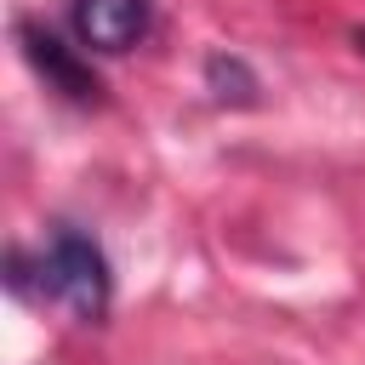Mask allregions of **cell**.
<instances>
[{
    "label": "cell",
    "instance_id": "cell-3",
    "mask_svg": "<svg viewBox=\"0 0 365 365\" xmlns=\"http://www.w3.org/2000/svg\"><path fill=\"white\" fill-rule=\"evenodd\" d=\"M68 23L80 34L86 51H131L148 23H154V0H68Z\"/></svg>",
    "mask_w": 365,
    "mask_h": 365
},
{
    "label": "cell",
    "instance_id": "cell-1",
    "mask_svg": "<svg viewBox=\"0 0 365 365\" xmlns=\"http://www.w3.org/2000/svg\"><path fill=\"white\" fill-rule=\"evenodd\" d=\"M11 291L17 297H46V302L68 308L74 319L97 325L114 302V274H108L103 245L80 222H51V234L34 257L11 251Z\"/></svg>",
    "mask_w": 365,
    "mask_h": 365
},
{
    "label": "cell",
    "instance_id": "cell-2",
    "mask_svg": "<svg viewBox=\"0 0 365 365\" xmlns=\"http://www.w3.org/2000/svg\"><path fill=\"white\" fill-rule=\"evenodd\" d=\"M17 40H23V57L40 68V80H46L51 91H63L68 103H97V97H103L91 63H86L74 46H63V34H51L46 23L23 17V23H17Z\"/></svg>",
    "mask_w": 365,
    "mask_h": 365
},
{
    "label": "cell",
    "instance_id": "cell-4",
    "mask_svg": "<svg viewBox=\"0 0 365 365\" xmlns=\"http://www.w3.org/2000/svg\"><path fill=\"white\" fill-rule=\"evenodd\" d=\"M205 86H211L217 103H257V74L234 51H211L205 57Z\"/></svg>",
    "mask_w": 365,
    "mask_h": 365
}]
</instances>
